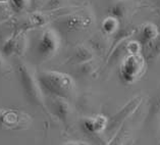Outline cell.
Returning a JSON list of instances; mask_svg holds the SVG:
<instances>
[{"mask_svg": "<svg viewBox=\"0 0 160 145\" xmlns=\"http://www.w3.org/2000/svg\"><path fill=\"white\" fill-rule=\"evenodd\" d=\"M38 81L42 90L57 98L68 99L76 92V83L68 74L56 70H44L38 74Z\"/></svg>", "mask_w": 160, "mask_h": 145, "instance_id": "1", "label": "cell"}, {"mask_svg": "<svg viewBox=\"0 0 160 145\" xmlns=\"http://www.w3.org/2000/svg\"><path fill=\"white\" fill-rule=\"evenodd\" d=\"M19 49H21V43L15 38H10L2 47V51L5 55H11V54L18 53L19 52Z\"/></svg>", "mask_w": 160, "mask_h": 145, "instance_id": "10", "label": "cell"}, {"mask_svg": "<svg viewBox=\"0 0 160 145\" xmlns=\"http://www.w3.org/2000/svg\"><path fill=\"white\" fill-rule=\"evenodd\" d=\"M126 13H127V8L122 2L116 3V4L113 5L110 9V15L118 18V19L120 18H123L124 15H126Z\"/></svg>", "mask_w": 160, "mask_h": 145, "instance_id": "12", "label": "cell"}, {"mask_svg": "<svg viewBox=\"0 0 160 145\" xmlns=\"http://www.w3.org/2000/svg\"><path fill=\"white\" fill-rule=\"evenodd\" d=\"M31 21L35 26H43L46 23V18L41 13H34L31 17Z\"/></svg>", "mask_w": 160, "mask_h": 145, "instance_id": "15", "label": "cell"}, {"mask_svg": "<svg viewBox=\"0 0 160 145\" xmlns=\"http://www.w3.org/2000/svg\"><path fill=\"white\" fill-rule=\"evenodd\" d=\"M108 125V119L104 115H97L85 117L82 123L84 131L90 134H102Z\"/></svg>", "mask_w": 160, "mask_h": 145, "instance_id": "6", "label": "cell"}, {"mask_svg": "<svg viewBox=\"0 0 160 145\" xmlns=\"http://www.w3.org/2000/svg\"><path fill=\"white\" fill-rule=\"evenodd\" d=\"M7 2H9V0H0V4H5Z\"/></svg>", "mask_w": 160, "mask_h": 145, "instance_id": "19", "label": "cell"}, {"mask_svg": "<svg viewBox=\"0 0 160 145\" xmlns=\"http://www.w3.org/2000/svg\"><path fill=\"white\" fill-rule=\"evenodd\" d=\"M92 18L88 15H72L71 18H68L66 21V26L69 30H81L84 28H87L88 26L91 25Z\"/></svg>", "mask_w": 160, "mask_h": 145, "instance_id": "8", "label": "cell"}, {"mask_svg": "<svg viewBox=\"0 0 160 145\" xmlns=\"http://www.w3.org/2000/svg\"><path fill=\"white\" fill-rule=\"evenodd\" d=\"M76 57L81 62H88L90 60H92L93 54L90 49H88L85 46H80L79 48L76 50Z\"/></svg>", "mask_w": 160, "mask_h": 145, "instance_id": "11", "label": "cell"}, {"mask_svg": "<svg viewBox=\"0 0 160 145\" xmlns=\"http://www.w3.org/2000/svg\"><path fill=\"white\" fill-rule=\"evenodd\" d=\"M118 137H116V138L114 139V140H112V142L109 144V145H122V142L120 143V141H119V139H118Z\"/></svg>", "mask_w": 160, "mask_h": 145, "instance_id": "18", "label": "cell"}, {"mask_svg": "<svg viewBox=\"0 0 160 145\" xmlns=\"http://www.w3.org/2000/svg\"><path fill=\"white\" fill-rule=\"evenodd\" d=\"M61 145H90L89 143L85 142V141H78V140H75V141H68V142H65Z\"/></svg>", "mask_w": 160, "mask_h": 145, "instance_id": "16", "label": "cell"}, {"mask_svg": "<svg viewBox=\"0 0 160 145\" xmlns=\"http://www.w3.org/2000/svg\"><path fill=\"white\" fill-rule=\"evenodd\" d=\"M60 47L59 35L53 29H46L38 43V52L45 60L54 56Z\"/></svg>", "mask_w": 160, "mask_h": 145, "instance_id": "5", "label": "cell"}, {"mask_svg": "<svg viewBox=\"0 0 160 145\" xmlns=\"http://www.w3.org/2000/svg\"><path fill=\"white\" fill-rule=\"evenodd\" d=\"M128 54H139L141 51V42L138 41H131L127 45Z\"/></svg>", "mask_w": 160, "mask_h": 145, "instance_id": "14", "label": "cell"}, {"mask_svg": "<svg viewBox=\"0 0 160 145\" xmlns=\"http://www.w3.org/2000/svg\"><path fill=\"white\" fill-rule=\"evenodd\" d=\"M19 74H21L22 87H24L27 95L31 99V101L37 104H41L43 101L42 88L38 81V78L35 77L29 69V66L25 65H19Z\"/></svg>", "mask_w": 160, "mask_h": 145, "instance_id": "4", "label": "cell"}, {"mask_svg": "<svg viewBox=\"0 0 160 145\" xmlns=\"http://www.w3.org/2000/svg\"><path fill=\"white\" fill-rule=\"evenodd\" d=\"M159 35V30L154 23H144L140 31V42L142 44H149L152 43Z\"/></svg>", "mask_w": 160, "mask_h": 145, "instance_id": "7", "label": "cell"}, {"mask_svg": "<svg viewBox=\"0 0 160 145\" xmlns=\"http://www.w3.org/2000/svg\"><path fill=\"white\" fill-rule=\"evenodd\" d=\"M12 8L17 11L26 10L31 5V0H9Z\"/></svg>", "mask_w": 160, "mask_h": 145, "instance_id": "13", "label": "cell"}, {"mask_svg": "<svg viewBox=\"0 0 160 145\" xmlns=\"http://www.w3.org/2000/svg\"><path fill=\"white\" fill-rule=\"evenodd\" d=\"M146 70V61L141 54H128L119 65V77L124 84H134Z\"/></svg>", "mask_w": 160, "mask_h": 145, "instance_id": "2", "label": "cell"}, {"mask_svg": "<svg viewBox=\"0 0 160 145\" xmlns=\"http://www.w3.org/2000/svg\"><path fill=\"white\" fill-rule=\"evenodd\" d=\"M32 124V117L27 112L14 108H0V129L6 131H22Z\"/></svg>", "mask_w": 160, "mask_h": 145, "instance_id": "3", "label": "cell"}, {"mask_svg": "<svg viewBox=\"0 0 160 145\" xmlns=\"http://www.w3.org/2000/svg\"><path fill=\"white\" fill-rule=\"evenodd\" d=\"M4 69H5V60H4L3 55L0 53V72H2Z\"/></svg>", "mask_w": 160, "mask_h": 145, "instance_id": "17", "label": "cell"}, {"mask_svg": "<svg viewBox=\"0 0 160 145\" xmlns=\"http://www.w3.org/2000/svg\"><path fill=\"white\" fill-rule=\"evenodd\" d=\"M118 28H119V19L115 17H112V15H109V17L105 18L102 21V23H101L102 32L106 35L114 34L118 30Z\"/></svg>", "mask_w": 160, "mask_h": 145, "instance_id": "9", "label": "cell"}]
</instances>
